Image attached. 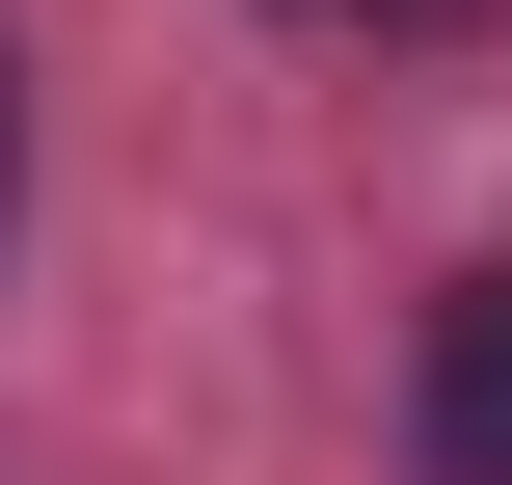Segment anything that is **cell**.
Here are the masks:
<instances>
[{
  "instance_id": "obj_1",
  "label": "cell",
  "mask_w": 512,
  "mask_h": 485,
  "mask_svg": "<svg viewBox=\"0 0 512 485\" xmlns=\"http://www.w3.org/2000/svg\"><path fill=\"white\" fill-rule=\"evenodd\" d=\"M432 485H512V270L432 297Z\"/></svg>"
}]
</instances>
